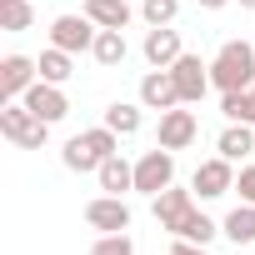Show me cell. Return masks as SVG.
<instances>
[{
	"label": "cell",
	"mask_w": 255,
	"mask_h": 255,
	"mask_svg": "<svg viewBox=\"0 0 255 255\" xmlns=\"http://www.w3.org/2000/svg\"><path fill=\"white\" fill-rule=\"evenodd\" d=\"M230 165H235V160H225V155L200 160L195 175H190V190H195L200 200H220L225 190H235V170H230Z\"/></svg>",
	"instance_id": "8992f818"
},
{
	"label": "cell",
	"mask_w": 255,
	"mask_h": 255,
	"mask_svg": "<svg viewBox=\"0 0 255 255\" xmlns=\"http://www.w3.org/2000/svg\"><path fill=\"white\" fill-rule=\"evenodd\" d=\"M90 55H95V65H105V70L125 65V55H130V45H125V30H100L95 45H90Z\"/></svg>",
	"instance_id": "2e32d148"
},
{
	"label": "cell",
	"mask_w": 255,
	"mask_h": 255,
	"mask_svg": "<svg viewBox=\"0 0 255 255\" xmlns=\"http://www.w3.org/2000/svg\"><path fill=\"white\" fill-rule=\"evenodd\" d=\"M240 5H245V10H255V0H240Z\"/></svg>",
	"instance_id": "f546056e"
},
{
	"label": "cell",
	"mask_w": 255,
	"mask_h": 255,
	"mask_svg": "<svg viewBox=\"0 0 255 255\" xmlns=\"http://www.w3.org/2000/svg\"><path fill=\"white\" fill-rule=\"evenodd\" d=\"M220 235V225L205 215V210H190L185 220H180V230H175V240H195V245H210Z\"/></svg>",
	"instance_id": "44dd1931"
},
{
	"label": "cell",
	"mask_w": 255,
	"mask_h": 255,
	"mask_svg": "<svg viewBox=\"0 0 255 255\" xmlns=\"http://www.w3.org/2000/svg\"><path fill=\"white\" fill-rule=\"evenodd\" d=\"M200 5H205V10H220V5H230V0H200Z\"/></svg>",
	"instance_id": "f1b7e54d"
},
{
	"label": "cell",
	"mask_w": 255,
	"mask_h": 255,
	"mask_svg": "<svg viewBox=\"0 0 255 255\" xmlns=\"http://www.w3.org/2000/svg\"><path fill=\"white\" fill-rule=\"evenodd\" d=\"M105 125L120 135V140H130L135 130H140V105H130V100H115V105H105Z\"/></svg>",
	"instance_id": "d6986e66"
},
{
	"label": "cell",
	"mask_w": 255,
	"mask_h": 255,
	"mask_svg": "<svg viewBox=\"0 0 255 255\" xmlns=\"http://www.w3.org/2000/svg\"><path fill=\"white\" fill-rule=\"evenodd\" d=\"M170 75H175V85H180V100L185 105H195V100H205V90H210V65L200 60V55H180L175 65H170Z\"/></svg>",
	"instance_id": "9c48e42d"
},
{
	"label": "cell",
	"mask_w": 255,
	"mask_h": 255,
	"mask_svg": "<svg viewBox=\"0 0 255 255\" xmlns=\"http://www.w3.org/2000/svg\"><path fill=\"white\" fill-rule=\"evenodd\" d=\"M75 70H70V50H60V45H50L45 55H40V80H50V85H65Z\"/></svg>",
	"instance_id": "cb8c5ba5"
},
{
	"label": "cell",
	"mask_w": 255,
	"mask_h": 255,
	"mask_svg": "<svg viewBox=\"0 0 255 255\" xmlns=\"http://www.w3.org/2000/svg\"><path fill=\"white\" fill-rule=\"evenodd\" d=\"M90 255H135V245H130V235H100L95 245H90Z\"/></svg>",
	"instance_id": "484cf974"
},
{
	"label": "cell",
	"mask_w": 255,
	"mask_h": 255,
	"mask_svg": "<svg viewBox=\"0 0 255 255\" xmlns=\"http://www.w3.org/2000/svg\"><path fill=\"white\" fill-rule=\"evenodd\" d=\"M235 190H240V200H245V205H255V165H245V170L235 175Z\"/></svg>",
	"instance_id": "4316f807"
},
{
	"label": "cell",
	"mask_w": 255,
	"mask_h": 255,
	"mask_svg": "<svg viewBox=\"0 0 255 255\" xmlns=\"http://www.w3.org/2000/svg\"><path fill=\"white\" fill-rule=\"evenodd\" d=\"M30 25H35L30 0H0V30H30Z\"/></svg>",
	"instance_id": "603a6c76"
},
{
	"label": "cell",
	"mask_w": 255,
	"mask_h": 255,
	"mask_svg": "<svg viewBox=\"0 0 255 255\" xmlns=\"http://www.w3.org/2000/svg\"><path fill=\"white\" fill-rule=\"evenodd\" d=\"M165 185H175V155H170L165 145H155V150H145V155L135 160V190L155 200Z\"/></svg>",
	"instance_id": "3957f363"
},
{
	"label": "cell",
	"mask_w": 255,
	"mask_h": 255,
	"mask_svg": "<svg viewBox=\"0 0 255 255\" xmlns=\"http://www.w3.org/2000/svg\"><path fill=\"white\" fill-rule=\"evenodd\" d=\"M210 85L225 90H250L255 85V45L250 40H225L210 60Z\"/></svg>",
	"instance_id": "6da1fadb"
},
{
	"label": "cell",
	"mask_w": 255,
	"mask_h": 255,
	"mask_svg": "<svg viewBox=\"0 0 255 255\" xmlns=\"http://www.w3.org/2000/svg\"><path fill=\"white\" fill-rule=\"evenodd\" d=\"M140 55L150 60V70H170V65L185 55V50H180V30H170V25H150Z\"/></svg>",
	"instance_id": "30bf717a"
},
{
	"label": "cell",
	"mask_w": 255,
	"mask_h": 255,
	"mask_svg": "<svg viewBox=\"0 0 255 255\" xmlns=\"http://www.w3.org/2000/svg\"><path fill=\"white\" fill-rule=\"evenodd\" d=\"M35 80H40V60H30V55H5V60H0V105H5V100H20Z\"/></svg>",
	"instance_id": "52a82bcc"
},
{
	"label": "cell",
	"mask_w": 255,
	"mask_h": 255,
	"mask_svg": "<svg viewBox=\"0 0 255 255\" xmlns=\"http://www.w3.org/2000/svg\"><path fill=\"white\" fill-rule=\"evenodd\" d=\"M220 235H230L235 245H250V240H255V205H245V200H240V205H235V210L225 215Z\"/></svg>",
	"instance_id": "ffe728a7"
},
{
	"label": "cell",
	"mask_w": 255,
	"mask_h": 255,
	"mask_svg": "<svg viewBox=\"0 0 255 255\" xmlns=\"http://www.w3.org/2000/svg\"><path fill=\"white\" fill-rule=\"evenodd\" d=\"M140 105H145V110H175V105H185L175 75H170V70H150V75L140 80Z\"/></svg>",
	"instance_id": "7c38bea8"
},
{
	"label": "cell",
	"mask_w": 255,
	"mask_h": 255,
	"mask_svg": "<svg viewBox=\"0 0 255 255\" xmlns=\"http://www.w3.org/2000/svg\"><path fill=\"white\" fill-rule=\"evenodd\" d=\"M60 160H65V170H75V175H85V170H100V165H105V160H100V150H95V145L85 140V130L65 140V150H60Z\"/></svg>",
	"instance_id": "9a60e30c"
},
{
	"label": "cell",
	"mask_w": 255,
	"mask_h": 255,
	"mask_svg": "<svg viewBox=\"0 0 255 255\" xmlns=\"http://www.w3.org/2000/svg\"><path fill=\"white\" fill-rule=\"evenodd\" d=\"M200 135V120H195V110H160V130H155V145H165V150H185L190 140Z\"/></svg>",
	"instance_id": "ba28073f"
},
{
	"label": "cell",
	"mask_w": 255,
	"mask_h": 255,
	"mask_svg": "<svg viewBox=\"0 0 255 255\" xmlns=\"http://www.w3.org/2000/svg\"><path fill=\"white\" fill-rule=\"evenodd\" d=\"M215 150L225 160H245V155H255V130H250L245 120H230L225 130H220V140H215Z\"/></svg>",
	"instance_id": "5bb4252c"
},
{
	"label": "cell",
	"mask_w": 255,
	"mask_h": 255,
	"mask_svg": "<svg viewBox=\"0 0 255 255\" xmlns=\"http://www.w3.org/2000/svg\"><path fill=\"white\" fill-rule=\"evenodd\" d=\"M150 205H155V220H160V230H170V235H175V230H180V220L195 210L190 190H175V185H165V190H160Z\"/></svg>",
	"instance_id": "4fadbf2b"
},
{
	"label": "cell",
	"mask_w": 255,
	"mask_h": 255,
	"mask_svg": "<svg viewBox=\"0 0 255 255\" xmlns=\"http://www.w3.org/2000/svg\"><path fill=\"white\" fill-rule=\"evenodd\" d=\"M85 15L100 30H125L130 25V5H125V0H85Z\"/></svg>",
	"instance_id": "e0dca14e"
},
{
	"label": "cell",
	"mask_w": 255,
	"mask_h": 255,
	"mask_svg": "<svg viewBox=\"0 0 255 255\" xmlns=\"http://www.w3.org/2000/svg\"><path fill=\"white\" fill-rule=\"evenodd\" d=\"M220 110H225V120L255 125V85H250V90H225V95H220Z\"/></svg>",
	"instance_id": "7402d4cb"
},
{
	"label": "cell",
	"mask_w": 255,
	"mask_h": 255,
	"mask_svg": "<svg viewBox=\"0 0 255 255\" xmlns=\"http://www.w3.org/2000/svg\"><path fill=\"white\" fill-rule=\"evenodd\" d=\"M140 15H145V25H170L180 15V0H140Z\"/></svg>",
	"instance_id": "d4e9b609"
},
{
	"label": "cell",
	"mask_w": 255,
	"mask_h": 255,
	"mask_svg": "<svg viewBox=\"0 0 255 255\" xmlns=\"http://www.w3.org/2000/svg\"><path fill=\"white\" fill-rule=\"evenodd\" d=\"M85 225L100 230V235L130 230V205H125V195H95V200L85 205Z\"/></svg>",
	"instance_id": "277c9868"
},
{
	"label": "cell",
	"mask_w": 255,
	"mask_h": 255,
	"mask_svg": "<svg viewBox=\"0 0 255 255\" xmlns=\"http://www.w3.org/2000/svg\"><path fill=\"white\" fill-rule=\"evenodd\" d=\"M0 135L15 140L20 150H40L45 135H50V125H45L25 100H5V105H0Z\"/></svg>",
	"instance_id": "7a4b0ae2"
},
{
	"label": "cell",
	"mask_w": 255,
	"mask_h": 255,
	"mask_svg": "<svg viewBox=\"0 0 255 255\" xmlns=\"http://www.w3.org/2000/svg\"><path fill=\"white\" fill-rule=\"evenodd\" d=\"M20 100H25V105H30V110H35L45 125H55V120H65V115H70V100H65V90H60V85H50V80H35V85H30Z\"/></svg>",
	"instance_id": "8fae6325"
},
{
	"label": "cell",
	"mask_w": 255,
	"mask_h": 255,
	"mask_svg": "<svg viewBox=\"0 0 255 255\" xmlns=\"http://www.w3.org/2000/svg\"><path fill=\"white\" fill-rule=\"evenodd\" d=\"M165 255H210V250H205V245H195V240H175Z\"/></svg>",
	"instance_id": "83f0119b"
},
{
	"label": "cell",
	"mask_w": 255,
	"mask_h": 255,
	"mask_svg": "<svg viewBox=\"0 0 255 255\" xmlns=\"http://www.w3.org/2000/svg\"><path fill=\"white\" fill-rule=\"evenodd\" d=\"M95 35H100V25L90 20V15H55L50 20V45H60V50H90L95 45Z\"/></svg>",
	"instance_id": "5b68a950"
},
{
	"label": "cell",
	"mask_w": 255,
	"mask_h": 255,
	"mask_svg": "<svg viewBox=\"0 0 255 255\" xmlns=\"http://www.w3.org/2000/svg\"><path fill=\"white\" fill-rule=\"evenodd\" d=\"M95 175H100V190H105V195H125V190H135V165H125L120 155H110Z\"/></svg>",
	"instance_id": "ac0fdd59"
}]
</instances>
